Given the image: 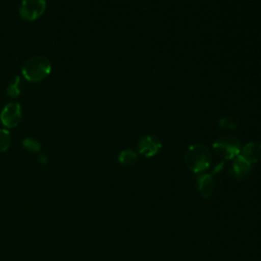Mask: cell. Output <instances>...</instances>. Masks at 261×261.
<instances>
[{"label": "cell", "mask_w": 261, "mask_h": 261, "mask_svg": "<svg viewBox=\"0 0 261 261\" xmlns=\"http://www.w3.org/2000/svg\"><path fill=\"white\" fill-rule=\"evenodd\" d=\"M184 161L191 171L201 173L211 165L212 156L206 146L202 144H195L186 150Z\"/></svg>", "instance_id": "6da1fadb"}, {"label": "cell", "mask_w": 261, "mask_h": 261, "mask_svg": "<svg viewBox=\"0 0 261 261\" xmlns=\"http://www.w3.org/2000/svg\"><path fill=\"white\" fill-rule=\"evenodd\" d=\"M21 72L29 82L38 83L50 74L51 63L49 59L44 56H34L25 61Z\"/></svg>", "instance_id": "7a4b0ae2"}, {"label": "cell", "mask_w": 261, "mask_h": 261, "mask_svg": "<svg viewBox=\"0 0 261 261\" xmlns=\"http://www.w3.org/2000/svg\"><path fill=\"white\" fill-rule=\"evenodd\" d=\"M212 148L218 157L226 160L234 159L241 153V143L232 136L218 138L212 145Z\"/></svg>", "instance_id": "3957f363"}, {"label": "cell", "mask_w": 261, "mask_h": 261, "mask_svg": "<svg viewBox=\"0 0 261 261\" xmlns=\"http://www.w3.org/2000/svg\"><path fill=\"white\" fill-rule=\"evenodd\" d=\"M46 9L45 0H22L19 7V15L22 19L33 21L39 18Z\"/></svg>", "instance_id": "277c9868"}, {"label": "cell", "mask_w": 261, "mask_h": 261, "mask_svg": "<svg viewBox=\"0 0 261 261\" xmlns=\"http://www.w3.org/2000/svg\"><path fill=\"white\" fill-rule=\"evenodd\" d=\"M0 119L6 127H15L21 120V108L18 103H8L2 109Z\"/></svg>", "instance_id": "5b68a950"}, {"label": "cell", "mask_w": 261, "mask_h": 261, "mask_svg": "<svg viewBox=\"0 0 261 261\" xmlns=\"http://www.w3.org/2000/svg\"><path fill=\"white\" fill-rule=\"evenodd\" d=\"M162 143L160 139L153 135H147L142 137L137 145L138 151L145 157L155 156L161 149Z\"/></svg>", "instance_id": "8992f818"}, {"label": "cell", "mask_w": 261, "mask_h": 261, "mask_svg": "<svg viewBox=\"0 0 261 261\" xmlns=\"http://www.w3.org/2000/svg\"><path fill=\"white\" fill-rule=\"evenodd\" d=\"M231 172L236 178L239 180H244L251 174L252 164L244 159L241 155H239L232 161Z\"/></svg>", "instance_id": "52a82bcc"}, {"label": "cell", "mask_w": 261, "mask_h": 261, "mask_svg": "<svg viewBox=\"0 0 261 261\" xmlns=\"http://www.w3.org/2000/svg\"><path fill=\"white\" fill-rule=\"evenodd\" d=\"M197 188L203 198H209L214 191L213 173H200L197 176Z\"/></svg>", "instance_id": "ba28073f"}, {"label": "cell", "mask_w": 261, "mask_h": 261, "mask_svg": "<svg viewBox=\"0 0 261 261\" xmlns=\"http://www.w3.org/2000/svg\"><path fill=\"white\" fill-rule=\"evenodd\" d=\"M240 155L251 164L261 161V143L250 142L242 149Z\"/></svg>", "instance_id": "9c48e42d"}, {"label": "cell", "mask_w": 261, "mask_h": 261, "mask_svg": "<svg viewBox=\"0 0 261 261\" xmlns=\"http://www.w3.org/2000/svg\"><path fill=\"white\" fill-rule=\"evenodd\" d=\"M21 92V81L19 76H14L8 84L7 89H6V93L9 97L11 98H15L17 96H19Z\"/></svg>", "instance_id": "30bf717a"}, {"label": "cell", "mask_w": 261, "mask_h": 261, "mask_svg": "<svg viewBox=\"0 0 261 261\" xmlns=\"http://www.w3.org/2000/svg\"><path fill=\"white\" fill-rule=\"evenodd\" d=\"M137 154L132 149L122 150L118 155V161L122 165H133L137 161Z\"/></svg>", "instance_id": "8fae6325"}, {"label": "cell", "mask_w": 261, "mask_h": 261, "mask_svg": "<svg viewBox=\"0 0 261 261\" xmlns=\"http://www.w3.org/2000/svg\"><path fill=\"white\" fill-rule=\"evenodd\" d=\"M10 145V134L6 129H0V153L5 152Z\"/></svg>", "instance_id": "7c38bea8"}, {"label": "cell", "mask_w": 261, "mask_h": 261, "mask_svg": "<svg viewBox=\"0 0 261 261\" xmlns=\"http://www.w3.org/2000/svg\"><path fill=\"white\" fill-rule=\"evenodd\" d=\"M22 146L30 152H38L41 147L40 143L37 140L32 139V138H25L22 141Z\"/></svg>", "instance_id": "4fadbf2b"}, {"label": "cell", "mask_w": 261, "mask_h": 261, "mask_svg": "<svg viewBox=\"0 0 261 261\" xmlns=\"http://www.w3.org/2000/svg\"><path fill=\"white\" fill-rule=\"evenodd\" d=\"M218 125L221 128H228V129H233L237 128L238 126V121L234 118L231 117H222L218 121Z\"/></svg>", "instance_id": "5bb4252c"}]
</instances>
